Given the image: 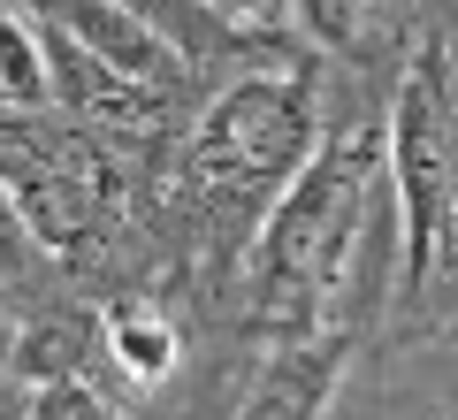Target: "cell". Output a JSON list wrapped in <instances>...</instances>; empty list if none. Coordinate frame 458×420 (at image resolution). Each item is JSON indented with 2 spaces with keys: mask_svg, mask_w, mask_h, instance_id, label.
I'll return each mask as SVG.
<instances>
[{
  "mask_svg": "<svg viewBox=\"0 0 458 420\" xmlns=\"http://www.w3.org/2000/svg\"><path fill=\"white\" fill-rule=\"evenodd\" d=\"M199 8H214L222 23H276L283 0H199Z\"/></svg>",
  "mask_w": 458,
  "mask_h": 420,
  "instance_id": "13",
  "label": "cell"
},
{
  "mask_svg": "<svg viewBox=\"0 0 458 420\" xmlns=\"http://www.w3.org/2000/svg\"><path fill=\"white\" fill-rule=\"evenodd\" d=\"M375 8L382 0H291L298 31H306L321 54H360L367 31H375Z\"/></svg>",
  "mask_w": 458,
  "mask_h": 420,
  "instance_id": "10",
  "label": "cell"
},
{
  "mask_svg": "<svg viewBox=\"0 0 458 420\" xmlns=\"http://www.w3.org/2000/svg\"><path fill=\"white\" fill-rule=\"evenodd\" d=\"M38 47H47V92L62 99L69 115H84V123H99V130H146V123H161V99L168 92H153V84L107 69L99 54H84L77 39H62L54 23H38Z\"/></svg>",
  "mask_w": 458,
  "mask_h": 420,
  "instance_id": "7",
  "label": "cell"
},
{
  "mask_svg": "<svg viewBox=\"0 0 458 420\" xmlns=\"http://www.w3.org/2000/svg\"><path fill=\"white\" fill-rule=\"evenodd\" d=\"M31 420H123V413H114V398H99V390L69 367V374H38Z\"/></svg>",
  "mask_w": 458,
  "mask_h": 420,
  "instance_id": "11",
  "label": "cell"
},
{
  "mask_svg": "<svg viewBox=\"0 0 458 420\" xmlns=\"http://www.w3.org/2000/svg\"><path fill=\"white\" fill-rule=\"evenodd\" d=\"M31 253H38V244H31V229H23L16 199L0 192V283H16V275L31 268Z\"/></svg>",
  "mask_w": 458,
  "mask_h": 420,
  "instance_id": "12",
  "label": "cell"
},
{
  "mask_svg": "<svg viewBox=\"0 0 458 420\" xmlns=\"http://www.w3.org/2000/svg\"><path fill=\"white\" fill-rule=\"evenodd\" d=\"M99 344H107V359L131 374L138 390H153V382L176 374V329H168V313L146 306V298H114V306L99 313Z\"/></svg>",
  "mask_w": 458,
  "mask_h": 420,
  "instance_id": "8",
  "label": "cell"
},
{
  "mask_svg": "<svg viewBox=\"0 0 458 420\" xmlns=\"http://www.w3.org/2000/svg\"><path fill=\"white\" fill-rule=\"evenodd\" d=\"M0 192L16 199L23 229L38 253H77L107 222V168L92 161L84 138L54 146H0Z\"/></svg>",
  "mask_w": 458,
  "mask_h": 420,
  "instance_id": "4",
  "label": "cell"
},
{
  "mask_svg": "<svg viewBox=\"0 0 458 420\" xmlns=\"http://www.w3.org/2000/svg\"><path fill=\"white\" fill-rule=\"evenodd\" d=\"M382 184L397 199V298L420 306L458 275V47L420 31L382 123Z\"/></svg>",
  "mask_w": 458,
  "mask_h": 420,
  "instance_id": "2",
  "label": "cell"
},
{
  "mask_svg": "<svg viewBox=\"0 0 458 420\" xmlns=\"http://www.w3.org/2000/svg\"><path fill=\"white\" fill-rule=\"evenodd\" d=\"M344 367H352V329H306V337H276V352L260 359L245 405L229 420H328L344 390Z\"/></svg>",
  "mask_w": 458,
  "mask_h": 420,
  "instance_id": "5",
  "label": "cell"
},
{
  "mask_svg": "<svg viewBox=\"0 0 458 420\" xmlns=\"http://www.w3.org/2000/svg\"><path fill=\"white\" fill-rule=\"evenodd\" d=\"M382 192V130H336L260 207L252 237V321L267 337L328 329V306L360 268V237Z\"/></svg>",
  "mask_w": 458,
  "mask_h": 420,
  "instance_id": "1",
  "label": "cell"
},
{
  "mask_svg": "<svg viewBox=\"0 0 458 420\" xmlns=\"http://www.w3.org/2000/svg\"><path fill=\"white\" fill-rule=\"evenodd\" d=\"M16 367V321H8V306H0V374Z\"/></svg>",
  "mask_w": 458,
  "mask_h": 420,
  "instance_id": "14",
  "label": "cell"
},
{
  "mask_svg": "<svg viewBox=\"0 0 458 420\" xmlns=\"http://www.w3.org/2000/svg\"><path fill=\"white\" fill-rule=\"evenodd\" d=\"M313 123H321L313 77H298V69H252V77L222 84L207 99V115L191 123L183 184L207 207H252L260 214L291 184V168L313 153Z\"/></svg>",
  "mask_w": 458,
  "mask_h": 420,
  "instance_id": "3",
  "label": "cell"
},
{
  "mask_svg": "<svg viewBox=\"0 0 458 420\" xmlns=\"http://www.w3.org/2000/svg\"><path fill=\"white\" fill-rule=\"evenodd\" d=\"M0 99L8 107H47V47H38V23H23L16 8H0Z\"/></svg>",
  "mask_w": 458,
  "mask_h": 420,
  "instance_id": "9",
  "label": "cell"
},
{
  "mask_svg": "<svg viewBox=\"0 0 458 420\" xmlns=\"http://www.w3.org/2000/svg\"><path fill=\"white\" fill-rule=\"evenodd\" d=\"M31 8H38V23H54L62 39H77L84 54H99L107 69L153 84V92H168V84L183 77L176 39H168L161 23H146L138 8H123V0H31Z\"/></svg>",
  "mask_w": 458,
  "mask_h": 420,
  "instance_id": "6",
  "label": "cell"
}]
</instances>
